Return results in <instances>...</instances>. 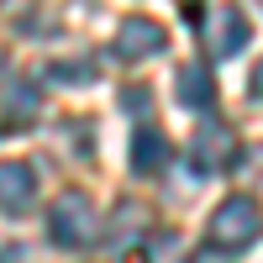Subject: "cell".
I'll return each mask as SVG.
<instances>
[{
  "instance_id": "obj_1",
  "label": "cell",
  "mask_w": 263,
  "mask_h": 263,
  "mask_svg": "<svg viewBox=\"0 0 263 263\" xmlns=\"http://www.w3.org/2000/svg\"><path fill=\"white\" fill-rule=\"evenodd\" d=\"M258 237H263V205L253 195H227V200L211 211V221H205V242L216 253H242Z\"/></svg>"
},
{
  "instance_id": "obj_2",
  "label": "cell",
  "mask_w": 263,
  "mask_h": 263,
  "mask_svg": "<svg viewBox=\"0 0 263 263\" xmlns=\"http://www.w3.org/2000/svg\"><path fill=\"white\" fill-rule=\"evenodd\" d=\"M237 158H242V147H237V132L227 121H200L190 137V168L195 174H227L237 168Z\"/></svg>"
},
{
  "instance_id": "obj_3",
  "label": "cell",
  "mask_w": 263,
  "mask_h": 263,
  "mask_svg": "<svg viewBox=\"0 0 263 263\" xmlns=\"http://www.w3.org/2000/svg\"><path fill=\"white\" fill-rule=\"evenodd\" d=\"M48 237L58 248H84L95 237V205H90V195H79V190H63L53 211H48Z\"/></svg>"
},
{
  "instance_id": "obj_4",
  "label": "cell",
  "mask_w": 263,
  "mask_h": 263,
  "mask_svg": "<svg viewBox=\"0 0 263 263\" xmlns=\"http://www.w3.org/2000/svg\"><path fill=\"white\" fill-rule=\"evenodd\" d=\"M163 48H168V32L153 16H126L116 27V58L121 63H147V58H158Z\"/></svg>"
},
{
  "instance_id": "obj_5",
  "label": "cell",
  "mask_w": 263,
  "mask_h": 263,
  "mask_svg": "<svg viewBox=\"0 0 263 263\" xmlns=\"http://www.w3.org/2000/svg\"><path fill=\"white\" fill-rule=\"evenodd\" d=\"M248 37H253V27H248V16L237 6H216L205 16V53L211 58H237Z\"/></svg>"
},
{
  "instance_id": "obj_6",
  "label": "cell",
  "mask_w": 263,
  "mask_h": 263,
  "mask_svg": "<svg viewBox=\"0 0 263 263\" xmlns=\"http://www.w3.org/2000/svg\"><path fill=\"white\" fill-rule=\"evenodd\" d=\"M37 200V174L21 158H0V211L6 216H27Z\"/></svg>"
},
{
  "instance_id": "obj_7",
  "label": "cell",
  "mask_w": 263,
  "mask_h": 263,
  "mask_svg": "<svg viewBox=\"0 0 263 263\" xmlns=\"http://www.w3.org/2000/svg\"><path fill=\"white\" fill-rule=\"evenodd\" d=\"M0 95H6V105H0V121H6V132H27V126L37 121V105H42L37 84H27V79H11Z\"/></svg>"
},
{
  "instance_id": "obj_8",
  "label": "cell",
  "mask_w": 263,
  "mask_h": 263,
  "mask_svg": "<svg viewBox=\"0 0 263 263\" xmlns=\"http://www.w3.org/2000/svg\"><path fill=\"white\" fill-rule=\"evenodd\" d=\"M174 95H179V105H190V111H211L216 105V79L205 63H184L179 79H174Z\"/></svg>"
},
{
  "instance_id": "obj_9",
  "label": "cell",
  "mask_w": 263,
  "mask_h": 263,
  "mask_svg": "<svg viewBox=\"0 0 263 263\" xmlns=\"http://www.w3.org/2000/svg\"><path fill=\"white\" fill-rule=\"evenodd\" d=\"M168 158H174V147H168L163 132L137 126V137H132V168H137V174H158Z\"/></svg>"
},
{
  "instance_id": "obj_10",
  "label": "cell",
  "mask_w": 263,
  "mask_h": 263,
  "mask_svg": "<svg viewBox=\"0 0 263 263\" xmlns=\"http://www.w3.org/2000/svg\"><path fill=\"white\" fill-rule=\"evenodd\" d=\"M142 232H147V205L121 200V205H116V216H111V248H116V253H126Z\"/></svg>"
},
{
  "instance_id": "obj_11",
  "label": "cell",
  "mask_w": 263,
  "mask_h": 263,
  "mask_svg": "<svg viewBox=\"0 0 263 263\" xmlns=\"http://www.w3.org/2000/svg\"><path fill=\"white\" fill-rule=\"evenodd\" d=\"M48 74H53L58 84H74V90H79V84H95V58H90V53H84V58H58Z\"/></svg>"
},
{
  "instance_id": "obj_12",
  "label": "cell",
  "mask_w": 263,
  "mask_h": 263,
  "mask_svg": "<svg viewBox=\"0 0 263 263\" xmlns=\"http://www.w3.org/2000/svg\"><path fill=\"white\" fill-rule=\"evenodd\" d=\"M147 263H184L179 232H153V237H147Z\"/></svg>"
},
{
  "instance_id": "obj_13",
  "label": "cell",
  "mask_w": 263,
  "mask_h": 263,
  "mask_svg": "<svg viewBox=\"0 0 263 263\" xmlns=\"http://www.w3.org/2000/svg\"><path fill=\"white\" fill-rule=\"evenodd\" d=\"M248 95H253V100H263V58L253 63V74H248Z\"/></svg>"
},
{
  "instance_id": "obj_14",
  "label": "cell",
  "mask_w": 263,
  "mask_h": 263,
  "mask_svg": "<svg viewBox=\"0 0 263 263\" xmlns=\"http://www.w3.org/2000/svg\"><path fill=\"white\" fill-rule=\"evenodd\" d=\"M121 105H132V111H147V90H121Z\"/></svg>"
},
{
  "instance_id": "obj_15",
  "label": "cell",
  "mask_w": 263,
  "mask_h": 263,
  "mask_svg": "<svg viewBox=\"0 0 263 263\" xmlns=\"http://www.w3.org/2000/svg\"><path fill=\"white\" fill-rule=\"evenodd\" d=\"M258 163H263V147H258Z\"/></svg>"
},
{
  "instance_id": "obj_16",
  "label": "cell",
  "mask_w": 263,
  "mask_h": 263,
  "mask_svg": "<svg viewBox=\"0 0 263 263\" xmlns=\"http://www.w3.org/2000/svg\"><path fill=\"white\" fill-rule=\"evenodd\" d=\"M184 6H195V0H184Z\"/></svg>"
}]
</instances>
